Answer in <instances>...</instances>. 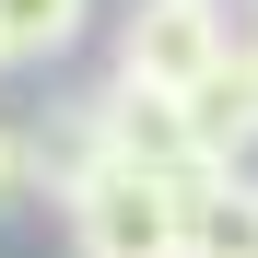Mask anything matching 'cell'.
I'll list each match as a JSON object with an SVG mask.
<instances>
[{
  "instance_id": "1",
  "label": "cell",
  "mask_w": 258,
  "mask_h": 258,
  "mask_svg": "<svg viewBox=\"0 0 258 258\" xmlns=\"http://www.w3.org/2000/svg\"><path fill=\"white\" fill-rule=\"evenodd\" d=\"M188 188L200 176H141V164H94L59 223H71V258H188Z\"/></svg>"
},
{
  "instance_id": "2",
  "label": "cell",
  "mask_w": 258,
  "mask_h": 258,
  "mask_svg": "<svg viewBox=\"0 0 258 258\" xmlns=\"http://www.w3.org/2000/svg\"><path fill=\"white\" fill-rule=\"evenodd\" d=\"M223 59H235V0H129V12H117V59H106V82L200 94Z\"/></svg>"
},
{
  "instance_id": "3",
  "label": "cell",
  "mask_w": 258,
  "mask_h": 258,
  "mask_svg": "<svg viewBox=\"0 0 258 258\" xmlns=\"http://www.w3.org/2000/svg\"><path fill=\"white\" fill-rule=\"evenodd\" d=\"M94 106H106V164H141V176H200V141H188V106H176V94L94 82Z\"/></svg>"
},
{
  "instance_id": "4",
  "label": "cell",
  "mask_w": 258,
  "mask_h": 258,
  "mask_svg": "<svg viewBox=\"0 0 258 258\" xmlns=\"http://www.w3.org/2000/svg\"><path fill=\"white\" fill-rule=\"evenodd\" d=\"M188 106V141H200V176H235V164H258V59H223L200 82Z\"/></svg>"
},
{
  "instance_id": "5",
  "label": "cell",
  "mask_w": 258,
  "mask_h": 258,
  "mask_svg": "<svg viewBox=\"0 0 258 258\" xmlns=\"http://www.w3.org/2000/svg\"><path fill=\"white\" fill-rule=\"evenodd\" d=\"M188 258H258V164L188 188Z\"/></svg>"
},
{
  "instance_id": "6",
  "label": "cell",
  "mask_w": 258,
  "mask_h": 258,
  "mask_svg": "<svg viewBox=\"0 0 258 258\" xmlns=\"http://www.w3.org/2000/svg\"><path fill=\"white\" fill-rule=\"evenodd\" d=\"M82 24H94V0H0V59L12 71H47L82 47Z\"/></svg>"
},
{
  "instance_id": "7",
  "label": "cell",
  "mask_w": 258,
  "mask_h": 258,
  "mask_svg": "<svg viewBox=\"0 0 258 258\" xmlns=\"http://www.w3.org/2000/svg\"><path fill=\"white\" fill-rule=\"evenodd\" d=\"M24 200H47V176H35V129H12V117H0V223H12Z\"/></svg>"
},
{
  "instance_id": "8",
  "label": "cell",
  "mask_w": 258,
  "mask_h": 258,
  "mask_svg": "<svg viewBox=\"0 0 258 258\" xmlns=\"http://www.w3.org/2000/svg\"><path fill=\"white\" fill-rule=\"evenodd\" d=\"M235 59H258V12H235Z\"/></svg>"
},
{
  "instance_id": "9",
  "label": "cell",
  "mask_w": 258,
  "mask_h": 258,
  "mask_svg": "<svg viewBox=\"0 0 258 258\" xmlns=\"http://www.w3.org/2000/svg\"><path fill=\"white\" fill-rule=\"evenodd\" d=\"M0 71H12V59H0Z\"/></svg>"
},
{
  "instance_id": "10",
  "label": "cell",
  "mask_w": 258,
  "mask_h": 258,
  "mask_svg": "<svg viewBox=\"0 0 258 258\" xmlns=\"http://www.w3.org/2000/svg\"><path fill=\"white\" fill-rule=\"evenodd\" d=\"M246 12H258V0H246Z\"/></svg>"
}]
</instances>
